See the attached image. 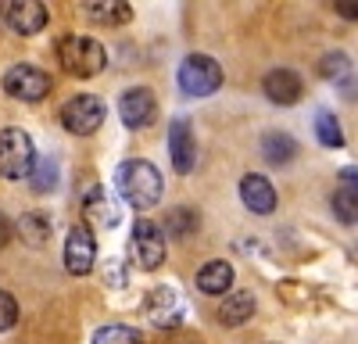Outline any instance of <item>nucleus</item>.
<instances>
[{
    "label": "nucleus",
    "mask_w": 358,
    "mask_h": 344,
    "mask_svg": "<svg viewBox=\"0 0 358 344\" xmlns=\"http://www.w3.org/2000/svg\"><path fill=\"white\" fill-rule=\"evenodd\" d=\"M115 183H118V194H122L133 208H155L162 201V172L143 158H129V162L118 165Z\"/></svg>",
    "instance_id": "obj_1"
},
{
    "label": "nucleus",
    "mask_w": 358,
    "mask_h": 344,
    "mask_svg": "<svg viewBox=\"0 0 358 344\" xmlns=\"http://www.w3.org/2000/svg\"><path fill=\"white\" fill-rule=\"evenodd\" d=\"M33 165H36L33 136L22 129H0V176L11 183H22V180H29Z\"/></svg>",
    "instance_id": "obj_2"
},
{
    "label": "nucleus",
    "mask_w": 358,
    "mask_h": 344,
    "mask_svg": "<svg viewBox=\"0 0 358 344\" xmlns=\"http://www.w3.org/2000/svg\"><path fill=\"white\" fill-rule=\"evenodd\" d=\"M57 57H62V65L79 76V79H90V76H97L104 65H108V54L97 40H90V36H62V43H57Z\"/></svg>",
    "instance_id": "obj_3"
},
{
    "label": "nucleus",
    "mask_w": 358,
    "mask_h": 344,
    "mask_svg": "<svg viewBox=\"0 0 358 344\" xmlns=\"http://www.w3.org/2000/svg\"><path fill=\"white\" fill-rule=\"evenodd\" d=\"M179 86H183V94L190 97H208L215 94L222 86V69L215 57L208 54H190L183 65H179Z\"/></svg>",
    "instance_id": "obj_4"
},
{
    "label": "nucleus",
    "mask_w": 358,
    "mask_h": 344,
    "mask_svg": "<svg viewBox=\"0 0 358 344\" xmlns=\"http://www.w3.org/2000/svg\"><path fill=\"white\" fill-rule=\"evenodd\" d=\"M129 255L136 258L140 269H158L165 262V229L158 222H151V219H136Z\"/></svg>",
    "instance_id": "obj_5"
},
{
    "label": "nucleus",
    "mask_w": 358,
    "mask_h": 344,
    "mask_svg": "<svg viewBox=\"0 0 358 344\" xmlns=\"http://www.w3.org/2000/svg\"><path fill=\"white\" fill-rule=\"evenodd\" d=\"M4 94H11L15 101H43L50 94V76L36 65H11L4 72Z\"/></svg>",
    "instance_id": "obj_6"
},
{
    "label": "nucleus",
    "mask_w": 358,
    "mask_h": 344,
    "mask_svg": "<svg viewBox=\"0 0 358 344\" xmlns=\"http://www.w3.org/2000/svg\"><path fill=\"white\" fill-rule=\"evenodd\" d=\"M62 122H65L69 133L90 136V133H97L101 122H104V104H101L94 94H79V97H72V101L62 108Z\"/></svg>",
    "instance_id": "obj_7"
},
{
    "label": "nucleus",
    "mask_w": 358,
    "mask_h": 344,
    "mask_svg": "<svg viewBox=\"0 0 358 344\" xmlns=\"http://www.w3.org/2000/svg\"><path fill=\"white\" fill-rule=\"evenodd\" d=\"M94 258H97V241L90 234V226H72L69 237H65V269L72 276H86L94 269Z\"/></svg>",
    "instance_id": "obj_8"
},
{
    "label": "nucleus",
    "mask_w": 358,
    "mask_h": 344,
    "mask_svg": "<svg viewBox=\"0 0 358 344\" xmlns=\"http://www.w3.org/2000/svg\"><path fill=\"white\" fill-rule=\"evenodd\" d=\"M118 115H122V122L129 129H143V126L155 122L158 101H155V94L147 90V86H133V90H126L122 97H118Z\"/></svg>",
    "instance_id": "obj_9"
},
{
    "label": "nucleus",
    "mask_w": 358,
    "mask_h": 344,
    "mask_svg": "<svg viewBox=\"0 0 358 344\" xmlns=\"http://www.w3.org/2000/svg\"><path fill=\"white\" fill-rule=\"evenodd\" d=\"M169 155H172V169L179 172V176L194 172L197 143H194V129L187 126V119H172V126H169Z\"/></svg>",
    "instance_id": "obj_10"
},
{
    "label": "nucleus",
    "mask_w": 358,
    "mask_h": 344,
    "mask_svg": "<svg viewBox=\"0 0 358 344\" xmlns=\"http://www.w3.org/2000/svg\"><path fill=\"white\" fill-rule=\"evenodd\" d=\"M4 15H8V25L22 36H36L47 25V8L40 0H11V4H4Z\"/></svg>",
    "instance_id": "obj_11"
},
{
    "label": "nucleus",
    "mask_w": 358,
    "mask_h": 344,
    "mask_svg": "<svg viewBox=\"0 0 358 344\" xmlns=\"http://www.w3.org/2000/svg\"><path fill=\"white\" fill-rule=\"evenodd\" d=\"M262 90H265V97L273 101V104H297L301 101V94H305V83H301V76L297 72H290V69H273L265 76V83H262Z\"/></svg>",
    "instance_id": "obj_12"
},
{
    "label": "nucleus",
    "mask_w": 358,
    "mask_h": 344,
    "mask_svg": "<svg viewBox=\"0 0 358 344\" xmlns=\"http://www.w3.org/2000/svg\"><path fill=\"white\" fill-rule=\"evenodd\" d=\"M241 201L255 215H268V212L276 208V190H273V183H268L265 176L251 172V176L241 180Z\"/></svg>",
    "instance_id": "obj_13"
},
{
    "label": "nucleus",
    "mask_w": 358,
    "mask_h": 344,
    "mask_svg": "<svg viewBox=\"0 0 358 344\" xmlns=\"http://www.w3.org/2000/svg\"><path fill=\"white\" fill-rule=\"evenodd\" d=\"M86 219L94 222V226H101V229H111V226H118V205H115V197L104 190V187H90L86 190Z\"/></svg>",
    "instance_id": "obj_14"
},
{
    "label": "nucleus",
    "mask_w": 358,
    "mask_h": 344,
    "mask_svg": "<svg viewBox=\"0 0 358 344\" xmlns=\"http://www.w3.org/2000/svg\"><path fill=\"white\" fill-rule=\"evenodd\" d=\"M233 287V266L222 262V258H212L204 262L201 273H197V291L201 294H226Z\"/></svg>",
    "instance_id": "obj_15"
},
{
    "label": "nucleus",
    "mask_w": 358,
    "mask_h": 344,
    "mask_svg": "<svg viewBox=\"0 0 358 344\" xmlns=\"http://www.w3.org/2000/svg\"><path fill=\"white\" fill-rule=\"evenodd\" d=\"M251 315H255V294H251V291H236V294H229V298L222 301V308H219L222 327H244Z\"/></svg>",
    "instance_id": "obj_16"
},
{
    "label": "nucleus",
    "mask_w": 358,
    "mask_h": 344,
    "mask_svg": "<svg viewBox=\"0 0 358 344\" xmlns=\"http://www.w3.org/2000/svg\"><path fill=\"white\" fill-rule=\"evenodd\" d=\"M15 234H18L29 248H43L47 237H50V219H47L43 212H25V215L18 219V226H15Z\"/></svg>",
    "instance_id": "obj_17"
},
{
    "label": "nucleus",
    "mask_w": 358,
    "mask_h": 344,
    "mask_svg": "<svg viewBox=\"0 0 358 344\" xmlns=\"http://www.w3.org/2000/svg\"><path fill=\"white\" fill-rule=\"evenodd\" d=\"M294 151H297V143H294V136H287V133H265V136H262V155H265V162L287 165V162L294 158Z\"/></svg>",
    "instance_id": "obj_18"
},
{
    "label": "nucleus",
    "mask_w": 358,
    "mask_h": 344,
    "mask_svg": "<svg viewBox=\"0 0 358 344\" xmlns=\"http://www.w3.org/2000/svg\"><path fill=\"white\" fill-rule=\"evenodd\" d=\"M147 312L158 320V327H172L176 315H179V301H176V291H169V287H158V291L151 294V301H147Z\"/></svg>",
    "instance_id": "obj_19"
},
{
    "label": "nucleus",
    "mask_w": 358,
    "mask_h": 344,
    "mask_svg": "<svg viewBox=\"0 0 358 344\" xmlns=\"http://www.w3.org/2000/svg\"><path fill=\"white\" fill-rule=\"evenodd\" d=\"M330 205H334V215H337L341 222H348V226L358 222V190H355V187H337Z\"/></svg>",
    "instance_id": "obj_20"
},
{
    "label": "nucleus",
    "mask_w": 358,
    "mask_h": 344,
    "mask_svg": "<svg viewBox=\"0 0 358 344\" xmlns=\"http://www.w3.org/2000/svg\"><path fill=\"white\" fill-rule=\"evenodd\" d=\"M315 133H319V143H326V148H344V129L330 111L315 115Z\"/></svg>",
    "instance_id": "obj_21"
},
{
    "label": "nucleus",
    "mask_w": 358,
    "mask_h": 344,
    "mask_svg": "<svg viewBox=\"0 0 358 344\" xmlns=\"http://www.w3.org/2000/svg\"><path fill=\"white\" fill-rule=\"evenodd\" d=\"M197 222H201V219H197L194 208H172L169 219H165V229H169L172 237H190L194 229H197Z\"/></svg>",
    "instance_id": "obj_22"
},
{
    "label": "nucleus",
    "mask_w": 358,
    "mask_h": 344,
    "mask_svg": "<svg viewBox=\"0 0 358 344\" xmlns=\"http://www.w3.org/2000/svg\"><path fill=\"white\" fill-rule=\"evenodd\" d=\"M29 180H33V190L36 194H50L57 187V162H50V158L36 162L33 172H29Z\"/></svg>",
    "instance_id": "obj_23"
},
{
    "label": "nucleus",
    "mask_w": 358,
    "mask_h": 344,
    "mask_svg": "<svg viewBox=\"0 0 358 344\" xmlns=\"http://www.w3.org/2000/svg\"><path fill=\"white\" fill-rule=\"evenodd\" d=\"M94 344H140V334L133 327H101L94 334Z\"/></svg>",
    "instance_id": "obj_24"
},
{
    "label": "nucleus",
    "mask_w": 358,
    "mask_h": 344,
    "mask_svg": "<svg viewBox=\"0 0 358 344\" xmlns=\"http://www.w3.org/2000/svg\"><path fill=\"white\" fill-rule=\"evenodd\" d=\"M90 18H97V22H126L129 18V4H86Z\"/></svg>",
    "instance_id": "obj_25"
},
{
    "label": "nucleus",
    "mask_w": 358,
    "mask_h": 344,
    "mask_svg": "<svg viewBox=\"0 0 358 344\" xmlns=\"http://www.w3.org/2000/svg\"><path fill=\"white\" fill-rule=\"evenodd\" d=\"M319 72H322L326 79H344V76L351 72V57L341 54V50H337V54H326L322 65H319Z\"/></svg>",
    "instance_id": "obj_26"
},
{
    "label": "nucleus",
    "mask_w": 358,
    "mask_h": 344,
    "mask_svg": "<svg viewBox=\"0 0 358 344\" xmlns=\"http://www.w3.org/2000/svg\"><path fill=\"white\" fill-rule=\"evenodd\" d=\"M15 320H18V305H15V298H11L8 291H0V334L11 330Z\"/></svg>",
    "instance_id": "obj_27"
},
{
    "label": "nucleus",
    "mask_w": 358,
    "mask_h": 344,
    "mask_svg": "<svg viewBox=\"0 0 358 344\" xmlns=\"http://www.w3.org/2000/svg\"><path fill=\"white\" fill-rule=\"evenodd\" d=\"M334 8H337L341 18H358V0H337Z\"/></svg>",
    "instance_id": "obj_28"
},
{
    "label": "nucleus",
    "mask_w": 358,
    "mask_h": 344,
    "mask_svg": "<svg viewBox=\"0 0 358 344\" xmlns=\"http://www.w3.org/2000/svg\"><path fill=\"white\" fill-rule=\"evenodd\" d=\"M11 237H15V226L8 222V215H0V248H8Z\"/></svg>",
    "instance_id": "obj_29"
},
{
    "label": "nucleus",
    "mask_w": 358,
    "mask_h": 344,
    "mask_svg": "<svg viewBox=\"0 0 358 344\" xmlns=\"http://www.w3.org/2000/svg\"><path fill=\"white\" fill-rule=\"evenodd\" d=\"M341 180H344L341 187H355V190H358V169H344V172H341Z\"/></svg>",
    "instance_id": "obj_30"
}]
</instances>
